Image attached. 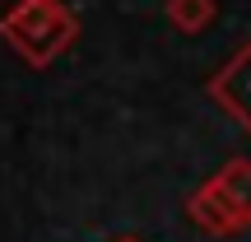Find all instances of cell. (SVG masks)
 <instances>
[{
  "label": "cell",
  "instance_id": "1",
  "mask_svg": "<svg viewBox=\"0 0 251 242\" xmlns=\"http://www.w3.org/2000/svg\"><path fill=\"white\" fill-rule=\"evenodd\" d=\"M0 37L9 52L33 70H47L61 52H70L79 37V14L65 0H14L0 14Z\"/></svg>",
  "mask_w": 251,
  "mask_h": 242
},
{
  "label": "cell",
  "instance_id": "2",
  "mask_svg": "<svg viewBox=\"0 0 251 242\" xmlns=\"http://www.w3.org/2000/svg\"><path fill=\"white\" fill-rule=\"evenodd\" d=\"M205 93H209L214 108H224L228 117H233L237 131L251 135V42H242L214 75H209Z\"/></svg>",
  "mask_w": 251,
  "mask_h": 242
},
{
  "label": "cell",
  "instance_id": "3",
  "mask_svg": "<svg viewBox=\"0 0 251 242\" xmlns=\"http://www.w3.org/2000/svg\"><path fill=\"white\" fill-rule=\"evenodd\" d=\"M186 219L200 228V233H209V238H237V233H242L237 215L219 200V191L209 187V182H200V187L186 196Z\"/></svg>",
  "mask_w": 251,
  "mask_h": 242
},
{
  "label": "cell",
  "instance_id": "4",
  "mask_svg": "<svg viewBox=\"0 0 251 242\" xmlns=\"http://www.w3.org/2000/svg\"><path fill=\"white\" fill-rule=\"evenodd\" d=\"M209 187H214L219 200L237 215V224L251 228V159H228L224 168L209 177Z\"/></svg>",
  "mask_w": 251,
  "mask_h": 242
},
{
  "label": "cell",
  "instance_id": "5",
  "mask_svg": "<svg viewBox=\"0 0 251 242\" xmlns=\"http://www.w3.org/2000/svg\"><path fill=\"white\" fill-rule=\"evenodd\" d=\"M163 14H168V24L177 28V33L196 37V33H205V28L219 19V0H168Z\"/></svg>",
  "mask_w": 251,
  "mask_h": 242
},
{
  "label": "cell",
  "instance_id": "6",
  "mask_svg": "<svg viewBox=\"0 0 251 242\" xmlns=\"http://www.w3.org/2000/svg\"><path fill=\"white\" fill-rule=\"evenodd\" d=\"M112 242H140V238H112Z\"/></svg>",
  "mask_w": 251,
  "mask_h": 242
}]
</instances>
